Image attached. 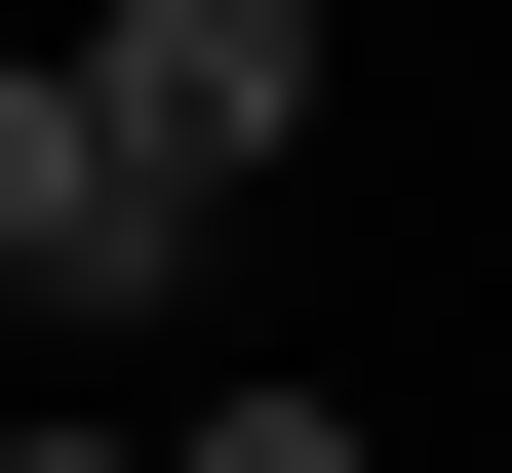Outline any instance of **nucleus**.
<instances>
[{"mask_svg":"<svg viewBox=\"0 0 512 473\" xmlns=\"http://www.w3.org/2000/svg\"><path fill=\"white\" fill-rule=\"evenodd\" d=\"M0 276H40V316H158V276H197V158H158L79 40L0 79Z\"/></svg>","mask_w":512,"mask_h":473,"instance_id":"f257e3e1","label":"nucleus"},{"mask_svg":"<svg viewBox=\"0 0 512 473\" xmlns=\"http://www.w3.org/2000/svg\"><path fill=\"white\" fill-rule=\"evenodd\" d=\"M0 473H158V434H79V395H40V434H0Z\"/></svg>","mask_w":512,"mask_h":473,"instance_id":"20e7f679","label":"nucleus"},{"mask_svg":"<svg viewBox=\"0 0 512 473\" xmlns=\"http://www.w3.org/2000/svg\"><path fill=\"white\" fill-rule=\"evenodd\" d=\"M79 79H119V119L197 158V198H237V158L316 119V0H79Z\"/></svg>","mask_w":512,"mask_h":473,"instance_id":"f03ea898","label":"nucleus"},{"mask_svg":"<svg viewBox=\"0 0 512 473\" xmlns=\"http://www.w3.org/2000/svg\"><path fill=\"white\" fill-rule=\"evenodd\" d=\"M158 473H355V434H316V395H197V434H158Z\"/></svg>","mask_w":512,"mask_h":473,"instance_id":"7ed1b4c3","label":"nucleus"}]
</instances>
